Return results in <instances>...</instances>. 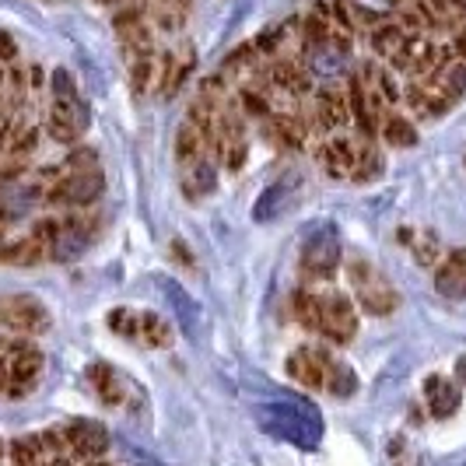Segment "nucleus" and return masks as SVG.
<instances>
[{"label":"nucleus","mask_w":466,"mask_h":466,"mask_svg":"<svg viewBox=\"0 0 466 466\" xmlns=\"http://www.w3.org/2000/svg\"><path fill=\"white\" fill-rule=\"evenodd\" d=\"M105 193V175L102 168H85V172H67L64 179L49 183L46 200L64 203V207H92Z\"/></svg>","instance_id":"nucleus-1"},{"label":"nucleus","mask_w":466,"mask_h":466,"mask_svg":"<svg viewBox=\"0 0 466 466\" xmlns=\"http://www.w3.org/2000/svg\"><path fill=\"white\" fill-rule=\"evenodd\" d=\"M7 362H11V379H7V390H4V397H29L35 390V379H39V372H42V351L29 344V340H7Z\"/></svg>","instance_id":"nucleus-2"},{"label":"nucleus","mask_w":466,"mask_h":466,"mask_svg":"<svg viewBox=\"0 0 466 466\" xmlns=\"http://www.w3.org/2000/svg\"><path fill=\"white\" fill-rule=\"evenodd\" d=\"M319 312H323L319 333H323L330 344L344 347V344L354 340V333H358V312H354V301L347 299V295H340V291L319 295Z\"/></svg>","instance_id":"nucleus-3"},{"label":"nucleus","mask_w":466,"mask_h":466,"mask_svg":"<svg viewBox=\"0 0 466 466\" xmlns=\"http://www.w3.org/2000/svg\"><path fill=\"white\" fill-rule=\"evenodd\" d=\"M340 266V242L333 232L312 235L301 249V277L305 281H330Z\"/></svg>","instance_id":"nucleus-4"},{"label":"nucleus","mask_w":466,"mask_h":466,"mask_svg":"<svg viewBox=\"0 0 466 466\" xmlns=\"http://www.w3.org/2000/svg\"><path fill=\"white\" fill-rule=\"evenodd\" d=\"M0 327L14 333H46L49 312L29 295H11V299H0Z\"/></svg>","instance_id":"nucleus-5"},{"label":"nucleus","mask_w":466,"mask_h":466,"mask_svg":"<svg viewBox=\"0 0 466 466\" xmlns=\"http://www.w3.org/2000/svg\"><path fill=\"white\" fill-rule=\"evenodd\" d=\"M64 435H67V453L74 460H85V463L102 460L105 449H109V432L102 428L99 421H88V417H77V421L64 425Z\"/></svg>","instance_id":"nucleus-6"},{"label":"nucleus","mask_w":466,"mask_h":466,"mask_svg":"<svg viewBox=\"0 0 466 466\" xmlns=\"http://www.w3.org/2000/svg\"><path fill=\"white\" fill-rule=\"evenodd\" d=\"M333 365V354L327 347H299L288 358V375L301 382L305 390H323L327 386V368Z\"/></svg>","instance_id":"nucleus-7"},{"label":"nucleus","mask_w":466,"mask_h":466,"mask_svg":"<svg viewBox=\"0 0 466 466\" xmlns=\"http://www.w3.org/2000/svg\"><path fill=\"white\" fill-rule=\"evenodd\" d=\"M435 291L442 299H466V249H449L435 264Z\"/></svg>","instance_id":"nucleus-8"},{"label":"nucleus","mask_w":466,"mask_h":466,"mask_svg":"<svg viewBox=\"0 0 466 466\" xmlns=\"http://www.w3.org/2000/svg\"><path fill=\"white\" fill-rule=\"evenodd\" d=\"M319 166L327 168L330 179H351V162H354V137L347 133H333L327 144L316 148Z\"/></svg>","instance_id":"nucleus-9"},{"label":"nucleus","mask_w":466,"mask_h":466,"mask_svg":"<svg viewBox=\"0 0 466 466\" xmlns=\"http://www.w3.org/2000/svg\"><path fill=\"white\" fill-rule=\"evenodd\" d=\"M354 299H358V309L365 312V316H375V319H382V316H393L399 309V291L379 273L372 284L365 288H358L354 291Z\"/></svg>","instance_id":"nucleus-10"},{"label":"nucleus","mask_w":466,"mask_h":466,"mask_svg":"<svg viewBox=\"0 0 466 466\" xmlns=\"http://www.w3.org/2000/svg\"><path fill=\"white\" fill-rule=\"evenodd\" d=\"M312 109H316V120H319V127H323L327 137H330L333 130H344V127L351 123L347 95H344L340 88H319V92H316V102H312Z\"/></svg>","instance_id":"nucleus-11"},{"label":"nucleus","mask_w":466,"mask_h":466,"mask_svg":"<svg viewBox=\"0 0 466 466\" xmlns=\"http://www.w3.org/2000/svg\"><path fill=\"white\" fill-rule=\"evenodd\" d=\"M266 123V137H273L281 148H288V151H299L305 148V127H301L299 112L295 109H273L270 116L264 120Z\"/></svg>","instance_id":"nucleus-12"},{"label":"nucleus","mask_w":466,"mask_h":466,"mask_svg":"<svg viewBox=\"0 0 466 466\" xmlns=\"http://www.w3.org/2000/svg\"><path fill=\"white\" fill-rule=\"evenodd\" d=\"M425 397H428L432 417H453L460 410V386L442 379V375H428L425 379Z\"/></svg>","instance_id":"nucleus-13"},{"label":"nucleus","mask_w":466,"mask_h":466,"mask_svg":"<svg viewBox=\"0 0 466 466\" xmlns=\"http://www.w3.org/2000/svg\"><path fill=\"white\" fill-rule=\"evenodd\" d=\"M46 256H49V249H46L39 238H32V235L0 242V264H7V266H35V264H42Z\"/></svg>","instance_id":"nucleus-14"},{"label":"nucleus","mask_w":466,"mask_h":466,"mask_svg":"<svg viewBox=\"0 0 466 466\" xmlns=\"http://www.w3.org/2000/svg\"><path fill=\"white\" fill-rule=\"evenodd\" d=\"M375 175H382V158L375 140L354 137V162H351V183H372Z\"/></svg>","instance_id":"nucleus-15"},{"label":"nucleus","mask_w":466,"mask_h":466,"mask_svg":"<svg viewBox=\"0 0 466 466\" xmlns=\"http://www.w3.org/2000/svg\"><path fill=\"white\" fill-rule=\"evenodd\" d=\"M407 39H410V35L403 32V25H399L397 18H386L382 25H375V29L368 32V46H372V53H375V57H382V60L390 64V57L397 53Z\"/></svg>","instance_id":"nucleus-16"},{"label":"nucleus","mask_w":466,"mask_h":466,"mask_svg":"<svg viewBox=\"0 0 466 466\" xmlns=\"http://www.w3.org/2000/svg\"><path fill=\"white\" fill-rule=\"evenodd\" d=\"M379 137L390 144V148H414L417 144V130H414V120L399 116V112H386L382 123H379Z\"/></svg>","instance_id":"nucleus-17"},{"label":"nucleus","mask_w":466,"mask_h":466,"mask_svg":"<svg viewBox=\"0 0 466 466\" xmlns=\"http://www.w3.org/2000/svg\"><path fill=\"white\" fill-rule=\"evenodd\" d=\"M88 379H92V386H95V393L105 407H120L123 403V386H120V379H116V368L105 365V362H95V365L88 368Z\"/></svg>","instance_id":"nucleus-18"},{"label":"nucleus","mask_w":466,"mask_h":466,"mask_svg":"<svg viewBox=\"0 0 466 466\" xmlns=\"http://www.w3.org/2000/svg\"><path fill=\"white\" fill-rule=\"evenodd\" d=\"M203 155H207V144H203L200 130L190 127V123H183L179 133H175V162L183 168H190V166H197Z\"/></svg>","instance_id":"nucleus-19"},{"label":"nucleus","mask_w":466,"mask_h":466,"mask_svg":"<svg viewBox=\"0 0 466 466\" xmlns=\"http://www.w3.org/2000/svg\"><path fill=\"white\" fill-rule=\"evenodd\" d=\"M130 95L133 99H144L155 85V53H144V57H130Z\"/></svg>","instance_id":"nucleus-20"},{"label":"nucleus","mask_w":466,"mask_h":466,"mask_svg":"<svg viewBox=\"0 0 466 466\" xmlns=\"http://www.w3.org/2000/svg\"><path fill=\"white\" fill-rule=\"evenodd\" d=\"M291 309H295L299 327H305L309 333H319V323H323L319 295H312V291H295V295H291Z\"/></svg>","instance_id":"nucleus-21"},{"label":"nucleus","mask_w":466,"mask_h":466,"mask_svg":"<svg viewBox=\"0 0 466 466\" xmlns=\"http://www.w3.org/2000/svg\"><path fill=\"white\" fill-rule=\"evenodd\" d=\"M186 186H193V190H190V197L211 193V190L218 186V168H214V158H211V155H203L197 166L186 168Z\"/></svg>","instance_id":"nucleus-22"},{"label":"nucleus","mask_w":466,"mask_h":466,"mask_svg":"<svg viewBox=\"0 0 466 466\" xmlns=\"http://www.w3.org/2000/svg\"><path fill=\"white\" fill-rule=\"evenodd\" d=\"M410 249H414V260H417V266L435 270V264H438V253H442V238H438L432 229H425V232L417 235V242H410Z\"/></svg>","instance_id":"nucleus-23"},{"label":"nucleus","mask_w":466,"mask_h":466,"mask_svg":"<svg viewBox=\"0 0 466 466\" xmlns=\"http://www.w3.org/2000/svg\"><path fill=\"white\" fill-rule=\"evenodd\" d=\"M140 336L151 344V347H168L172 344V330L158 312H140Z\"/></svg>","instance_id":"nucleus-24"},{"label":"nucleus","mask_w":466,"mask_h":466,"mask_svg":"<svg viewBox=\"0 0 466 466\" xmlns=\"http://www.w3.org/2000/svg\"><path fill=\"white\" fill-rule=\"evenodd\" d=\"M235 102H238V109H242V112H249V116H256V120H266V116L273 112V102L266 99L264 92L249 88V85H242V88H238Z\"/></svg>","instance_id":"nucleus-25"},{"label":"nucleus","mask_w":466,"mask_h":466,"mask_svg":"<svg viewBox=\"0 0 466 466\" xmlns=\"http://www.w3.org/2000/svg\"><path fill=\"white\" fill-rule=\"evenodd\" d=\"M347 14H351L354 32H372L375 25H382V22H386V14H382V11L368 7V4H362V0H347Z\"/></svg>","instance_id":"nucleus-26"},{"label":"nucleus","mask_w":466,"mask_h":466,"mask_svg":"<svg viewBox=\"0 0 466 466\" xmlns=\"http://www.w3.org/2000/svg\"><path fill=\"white\" fill-rule=\"evenodd\" d=\"M354 386H358V379H354V372H351L347 365L333 362V365L327 368V390H333L336 397H347Z\"/></svg>","instance_id":"nucleus-27"},{"label":"nucleus","mask_w":466,"mask_h":466,"mask_svg":"<svg viewBox=\"0 0 466 466\" xmlns=\"http://www.w3.org/2000/svg\"><path fill=\"white\" fill-rule=\"evenodd\" d=\"M49 99H77V81L67 67H57L49 74Z\"/></svg>","instance_id":"nucleus-28"},{"label":"nucleus","mask_w":466,"mask_h":466,"mask_svg":"<svg viewBox=\"0 0 466 466\" xmlns=\"http://www.w3.org/2000/svg\"><path fill=\"white\" fill-rule=\"evenodd\" d=\"M375 277H379V270L372 266V260H365V256L347 260V281L354 284V291H358V288H365V284H372Z\"/></svg>","instance_id":"nucleus-29"},{"label":"nucleus","mask_w":466,"mask_h":466,"mask_svg":"<svg viewBox=\"0 0 466 466\" xmlns=\"http://www.w3.org/2000/svg\"><path fill=\"white\" fill-rule=\"evenodd\" d=\"M246 155H249V148H246V137H238V140H229V144L221 148V155H218V158H225V168H229L232 175H238V172H242V166H246Z\"/></svg>","instance_id":"nucleus-30"},{"label":"nucleus","mask_w":466,"mask_h":466,"mask_svg":"<svg viewBox=\"0 0 466 466\" xmlns=\"http://www.w3.org/2000/svg\"><path fill=\"white\" fill-rule=\"evenodd\" d=\"M64 175L67 172H85V168H99V151L95 148H77V151H70L64 162Z\"/></svg>","instance_id":"nucleus-31"},{"label":"nucleus","mask_w":466,"mask_h":466,"mask_svg":"<svg viewBox=\"0 0 466 466\" xmlns=\"http://www.w3.org/2000/svg\"><path fill=\"white\" fill-rule=\"evenodd\" d=\"M109 327L120 336H140V316H133L127 309H112L109 312Z\"/></svg>","instance_id":"nucleus-32"},{"label":"nucleus","mask_w":466,"mask_h":466,"mask_svg":"<svg viewBox=\"0 0 466 466\" xmlns=\"http://www.w3.org/2000/svg\"><path fill=\"white\" fill-rule=\"evenodd\" d=\"M25 168H29V158H7V155H4V162H0V186L18 183V179L25 175Z\"/></svg>","instance_id":"nucleus-33"},{"label":"nucleus","mask_w":466,"mask_h":466,"mask_svg":"<svg viewBox=\"0 0 466 466\" xmlns=\"http://www.w3.org/2000/svg\"><path fill=\"white\" fill-rule=\"evenodd\" d=\"M11 60H18V42L0 29V64H11Z\"/></svg>","instance_id":"nucleus-34"},{"label":"nucleus","mask_w":466,"mask_h":466,"mask_svg":"<svg viewBox=\"0 0 466 466\" xmlns=\"http://www.w3.org/2000/svg\"><path fill=\"white\" fill-rule=\"evenodd\" d=\"M449 46H453V57H456V60H466V22L460 25V29H453Z\"/></svg>","instance_id":"nucleus-35"},{"label":"nucleus","mask_w":466,"mask_h":466,"mask_svg":"<svg viewBox=\"0 0 466 466\" xmlns=\"http://www.w3.org/2000/svg\"><path fill=\"white\" fill-rule=\"evenodd\" d=\"M46 85V77H42V67H29V88L32 92H39Z\"/></svg>","instance_id":"nucleus-36"},{"label":"nucleus","mask_w":466,"mask_h":466,"mask_svg":"<svg viewBox=\"0 0 466 466\" xmlns=\"http://www.w3.org/2000/svg\"><path fill=\"white\" fill-rule=\"evenodd\" d=\"M7 379H11V362H7V354H0V393L7 390Z\"/></svg>","instance_id":"nucleus-37"},{"label":"nucleus","mask_w":466,"mask_h":466,"mask_svg":"<svg viewBox=\"0 0 466 466\" xmlns=\"http://www.w3.org/2000/svg\"><path fill=\"white\" fill-rule=\"evenodd\" d=\"M456 379H460V382H466V358H460V362H456Z\"/></svg>","instance_id":"nucleus-38"},{"label":"nucleus","mask_w":466,"mask_h":466,"mask_svg":"<svg viewBox=\"0 0 466 466\" xmlns=\"http://www.w3.org/2000/svg\"><path fill=\"white\" fill-rule=\"evenodd\" d=\"M410 0H390V7H407Z\"/></svg>","instance_id":"nucleus-39"},{"label":"nucleus","mask_w":466,"mask_h":466,"mask_svg":"<svg viewBox=\"0 0 466 466\" xmlns=\"http://www.w3.org/2000/svg\"><path fill=\"white\" fill-rule=\"evenodd\" d=\"M4 81H7V70H4V67H0V88H4Z\"/></svg>","instance_id":"nucleus-40"},{"label":"nucleus","mask_w":466,"mask_h":466,"mask_svg":"<svg viewBox=\"0 0 466 466\" xmlns=\"http://www.w3.org/2000/svg\"><path fill=\"white\" fill-rule=\"evenodd\" d=\"M4 453H7V449H4V442H0V456H4Z\"/></svg>","instance_id":"nucleus-41"}]
</instances>
